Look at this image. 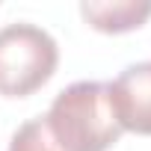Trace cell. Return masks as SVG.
<instances>
[{
  "mask_svg": "<svg viewBox=\"0 0 151 151\" xmlns=\"http://www.w3.org/2000/svg\"><path fill=\"white\" fill-rule=\"evenodd\" d=\"M45 124L62 151H107L122 136L107 83L98 80L65 86L45 113Z\"/></svg>",
  "mask_w": 151,
  "mask_h": 151,
  "instance_id": "cell-1",
  "label": "cell"
},
{
  "mask_svg": "<svg viewBox=\"0 0 151 151\" xmlns=\"http://www.w3.org/2000/svg\"><path fill=\"white\" fill-rule=\"evenodd\" d=\"M59 47L36 24H6L0 30V95L24 98L42 89L56 71Z\"/></svg>",
  "mask_w": 151,
  "mask_h": 151,
  "instance_id": "cell-2",
  "label": "cell"
},
{
  "mask_svg": "<svg viewBox=\"0 0 151 151\" xmlns=\"http://www.w3.org/2000/svg\"><path fill=\"white\" fill-rule=\"evenodd\" d=\"M107 92L119 127L151 136V59L127 65L113 83H107Z\"/></svg>",
  "mask_w": 151,
  "mask_h": 151,
  "instance_id": "cell-3",
  "label": "cell"
},
{
  "mask_svg": "<svg viewBox=\"0 0 151 151\" xmlns=\"http://www.w3.org/2000/svg\"><path fill=\"white\" fill-rule=\"evenodd\" d=\"M80 15L101 33H127L148 21L151 0H113V3H95L83 0Z\"/></svg>",
  "mask_w": 151,
  "mask_h": 151,
  "instance_id": "cell-4",
  "label": "cell"
},
{
  "mask_svg": "<svg viewBox=\"0 0 151 151\" xmlns=\"http://www.w3.org/2000/svg\"><path fill=\"white\" fill-rule=\"evenodd\" d=\"M9 151H62V148H59L56 139L50 136V130H47V124H45V116H39V119L24 122V124L12 133Z\"/></svg>",
  "mask_w": 151,
  "mask_h": 151,
  "instance_id": "cell-5",
  "label": "cell"
}]
</instances>
